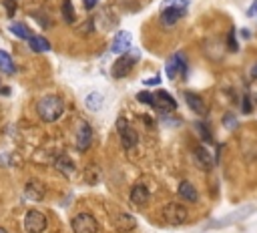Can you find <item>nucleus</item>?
Returning <instances> with one entry per match:
<instances>
[{"mask_svg": "<svg viewBox=\"0 0 257 233\" xmlns=\"http://www.w3.org/2000/svg\"><path fill=\"white\" fill-rule=\"evenodd\" d=\"M36 113H38V117L44 123H55L65 113V101L61 97H57V95H48V97H44V99L38 101Z\"/></svg>", "mask_w": 257, "mask_h": 233, "instance_id": "f257e3e1", "label": "nucleus"}, {"mask_svg": "<svg viewBox=\"0 0 257 233\" xmlns=\"http://www.w3.org/2000/svg\"><path fill=\"white\" fill-rule=\"evenodd\" d=\"M163 219L169 225H183L185 221H189V209L177 201H171L163 207Z\"/></svg>", "mask_w": 257, "mask_h": 233, "instance_id": "f03ea898", "label": "nucleus"}, {"mask_svg": "<svg viewBox=\"0 0 257 233\" xmlns=\"http://www.w3.org/2000/svg\"><path fill=\"white\" fill-rule=\"evenodd\" d=\"M117 131H119V139H121L123 149L129 151V149H135V147H137V143H139V133L129 125L127 119L119 117V121H117Z\"/></svg>", "mask_w": 257, "mask_h": 233, "instance_id": "7ed1b4c3", "label": "nucleus"}, {"mask_svg": "<svg viewBox=\"0 0 257 233\" xmlns=\"http://www.w3.org/2000/svg\"><path fill=\"white\" fill-rule=\"evenodd\" d=\"M73 233H96L98 231V221L90 213H79L71 221Z\"/></svg>", "mask_w": 257, "mask_h": 233, "instance_id": "20e7f679", "label": "nucleus"}, {"mask_svg": "<svg viewBox=\"0 0 257 233\" xmlns=\"http://www.w3.org/2000/svg\"><path fill=\"white\" fill-rule=\"evenodd\" d=\"M139 61V53H133V55H121L117 61H115V65H113V77L115 78H125L129 73H131V69L135 67V63Z\"/></svg>", "mask_w": 257, "mask_h": 233, "instance_id": "39448f33", "label": "nucleus"}, {"mask_svg": "<svg viewBox=\"0 0 257 233\" xmlns=\"http://www.w3.org/2000/svg\"><path fill=\"white\" fill-rule=\"evenodd\" d=\"M24 229H26V233H42L46 229L44 213H40L36 209L26 211V215H24Z\"/></svg>", "mask_w": 257, "mask_h": 233, "instance_id": "423d86ee", "label": "nucleus"}, {"mask_svg": "<svg viewBox=\"0 0 257 233\" xmlns=\"http://www.w3.org/2000/svg\"><path fill=\"white\" fill-rule=\"evenodd\" d=\"M165 69H167V77L171 78V80H175L179 75H187V61H185V57L181 55V53H177V55H173L169 61H167V65H165Z\"/></svg>", "mask_w": 257, "mask_h": 233, "instance_id": "0eeeda50", "label": "nucleus"}, {"mask_svg": "<svg viewBox=\"0 0 257 233\" xmlns=\"http://www.w3.org/2000/svg\"><path fill=\"white\" fill-rule=\"evenodd\" d=\"M113 225H115V229H117L119 233H129V231H133V229L137 227V219H135L131 213L121 211V213H117V215L113 217Z\"/></svg>", "mask_w": 257, "mask_h": 233, "instance_id": "6e6552de", "label": "nucleus"}, {"mask_svg": "<svg viewBox=\"0 0 257 233\" xmlns=\"http://www.w3.org/2000/svg\"><path fill=\"white\" fill-rule=\"evenodd\" d=\"M90 141H92V127L86 121H81V127L77 133V149L86 151L90 147Z\"/></svg>", "mask_w": 257, "mask_h": 233, "instance_id": "1a4fd4ad", "label": "nucleus"}, {"mask_svg": "<svg viewBox=\"0 0 257 233\" xmlns=\"http://www.w3.org/2000/svg\"><path fill=\"white\" fill-rule=\"evenodd\" d=\"M185 101H187V107L195 113V115H199V117H205L207 115V105H205V101L199 97V95H195V92H191V90H185Z\"/></svg>", "mask_w": 257, "mask_h": 233, "instance_id": "9d476101", "label": "nucleus"}, {"mask_svg": "<svg viewBox=\"0 0 257 233\" xmlns=\"http://www.w3.org/2000/svg\"><path fill=\"white\" fill-rule=\"evenodd\" d=\"M44 193H46V187H44V183H40L38 179H30L26 183V187H24V195L28 199H32V201H42Z\"/></svg>", "mask_w": 257, "mask_h": 233, "instance_id": "9b49d317", "label": "nucleus"}, {"mask_svg": "<svg viewBox=\"0 0 257 233\" xmlns=\"http://www.w3.org/2000/svg\"><path fill=\"white\" fill-rule=\"evenodd\" d=\"M155 109L161 111V113H169V111H175L177 109V101L169 95L167 90H159L157 95H155Z\"/></svg>", "mask_w": 257, "mask_h": 233, "instance_id": "f8f14e48", "label": "nucleus"}, {"mask_svg": "<svg viewBox=\"0 0 257 233\" xmlns=\"http://www.w3.org/2000/svg\"><path fill=\"white\" fill-rule=\"evenodd\" d=\"M131 49V32L127 30H119L115 40H113V46H111V51L117 53V55H123L125 51Z\"/></svg>", "mask_w": 257, "mask_h": 233, "instance_id": "ddd939ff", "label": "nucleus"}, {"mask_svg": "<svg viewBox=\"0 0 257 233\" xmlns=\"http://www.w3.org/2000/svg\"><path fill=\"white\" fill-rule=\"evenodd\" d=\"M185 12L187 10H183V8H163L161 10V22L165 26H173L185 16Z\"/></svg>", "mask_w": 257, "mask_h": 233, "instance_id": "4468645a", "label": "nucleus"}, {"mask_svg": "<svg viewBox=\"0 0 257 233\" xmlns=\"http://www.w3.org/2000/svg\"><path fill=\"white\" fill-rule=\"evenodd\" d=\"M131 201L135 205H139V207H143V205L149 203V189L145 187L143 183H137L135 187L131 189Z\"/></svg>", "mask_w": 257, "mask_h": 233, "instance_id": "2eb2a0df", "label": "nucleus"}, {"mask_svg": "<svg viewBox=\"0 0 257 233\" xmlns=\"http://www.w3.org/2000/svg\"><path fill=\"white\" fill-rule=\"evenodd\" d=\"M179 197H183V199L189 201V203H195V201L199 199V193H197V189L193 187L189 181H181V183H179Z\"/></svg>", "mask_w": 257, "mask_h": 233, "instance_id": "dca6fc26", "label": "nucleus"}, {"mask_svg": "<svg viewBox=\"0 0 257 233\" xmlns=\"http://www.w3.org/2000/svg\"><path fill=\"white\" fill-rule=\"evenodd\" d=\"M85 105H86L88 111L96 113V111L102 109V105H105V97H102L100 92H88L86 99H85Z\"/></svg>", "mask_w": 257, "mask_h": 233, "instance_id": "f3484780", "label": "nucleus"}, {"mask_svg": "<svg viewBox=\"0 0 257 233\" xmlns=\"http://www.w3.org/2000/svg\"><path fill=\"white\" fill-rule=\"evenodd\" d=\"M195 159H197L199 167H203V169L213 167V157L209 155V149H205V147H195Z\"/></svg>", "mask_w": 257, "mask_h": 233, "instance_id": "a211bd4d", "label": "nucleus"}, {"mask_svg": "<svg viewBox=\"0 0 257 233\" xmlns=\"http://www.w3.org/2000/svg\"><path fill=\"white\" fill-rule=\"evenodd\" d=\"M0 73L2 75H14L16 73V67L12 63V57L6 53V51H0Z\"/></svg>", "mask_w": 257, "mask_h": 233, "instance_id": "6ab92c4d", "label": "nucleus"}, {"mask_svg": "<svg viewBox=\"0 0 257 233\" xmlns=\"http://www.w3.org/2000/svg\"><path fill=\"white\" fill-rule=\"evenodd\" d=\"M28 44H30L32 53H48L50 51V42L44 36H32L28 40Z\"/></svg>", "mask_w": 257, "mask_h": 233, "instance_id": "aec40b11", "label": "nucleus"}, {"mask_svg": "<svg viewBox=\"0 0 257 233\" xmlns=\"http://www.w3.org/2000/svg\"><path fill=\"white\" fill-rule=\"evenodd\" d=\"M10 32L14 34V36H18V38H22V40H30L34 34L28 30V26L26 24H20V22H14V24H10Z\"/></svg>", "mask_w": 257, "mask_h": 233, "instance_id": "412c9836", "label": "nucleus"}, {"mask_svg": "<svg viewBox=\"0 0 257 233\" xmlns=\"http://www.w3.org/2000/svg\"><path fill=\"white\" fill-rule=\"evenodd\" d=\"M55 167H57L61 173H65V175H71V173L75 171V163H73V161H71V157H67V155L59 157V159H57V163H55Z\"/></svg>", "mask_w": 257, "mask_h": 233, "instance_id": "4be33fe9", "label": "nucleus"}, {"mask_svg": "<svg viewBox=\"0 0 257 233\" xmlns=\"http://www.w3.org/2000/svg\"><path fill=\"white\" fill-rule=\"evenodd\" d=\"M63 18L67 24H75V8L71 0H63Z\"/></svg>", "mask_w": 257, "mask_h": 233, "instance_id": "5701e85b", "label": "nucleus"}, {"mask_svg": "<svg viewBox=\"0 0 257 233\" xmlns=\"http://www.w3.org/2000/svg\"><path fill=\"white\" fill-rule=\"evenodd\" d=\"M195 129L199 131V135H201V139H203V141H207V143H211V141H213V137H211V131H209V127L205 125V123L197 121V123H195Z\"/></svg>", "mask_w": 257, "mask_h": 233, "instance_id": "b1692460", "label": "nucleus"}, {"mask_svg": "<svg viewBox=\"0 0 257 233\" xmlns=\"http://www.w3.org/2000/svg\"><path fill=\"white\" fill-rule=\"evenodd\" d=\"M163 8H183V10H187V6H189V0H163Z\"/></svg>", "mask_w": 257, "mask_h": 233, "instance_id": "393cba45", "label": "nucleus"}, {"mask_svg": "<svg viewBox=\"0 0 257 233\" xmlns=\"http://www.w3.org/2000/svg\"><path fill=\"white\" fill-rule=\"evenodd\" d=\"M137 101H139V103H145V105H149V107H155V105H157V103H155V95H151V92H147V90H141V92H139Z\"/></svg>", "mask_w": 257, "mask_h": 233, "instance_id": "a878e982", "label": "nucleus"}, {"mask_svg": "<svg viewBox=\"0 0 257 233\" xmlns=\"http://www.w3.org/2000/svg\"><path fill=\"white\" fill-rule=\"evenodd\" d=\"M223 125H225L227 129H235V127H237V119H235L233 115H225V119H223Z\"/></svg>", "mask_w": 257, "mask_h": 233, "instance_id": "bb28decb", "label": "nucleus"}, {"mask_svg": "<svg viewBox=\"0 0 257 233\" xmlns=\"http://www.w3.org/2000/svg\"><path fill=\"white\" fill-rule=\"evenodd\" d=\"M145 86H155V84H161V77H153V78H145L143 80Z\"/></svg>", "mask_w": 257, "mask_h": 233, "instance_id": "cd10ccee", "label": "nucleus"}, {"mask_svg": "<svg viewBox=\"0 0 257 233\" xmlns=\"http://www.w3.org/2000/svg\"><path fill=\"white\" fill-rule=\"evenodd\" d=\"M229 49L231 51H237V40H235V32L233 30L229 32Z\"/></svg>", "mask_w": 257, "mask_h": 233, "instance_id": "c85d7f7f", "label": "nucleus"}, {"mask_svg": "<svg viewBox=\"0 0 257 233\" xmlns=\"http://www.w3.org/2000/svg\"><path fill=\"white\" fill-rule=\"evenodd\" d=\"M243 101H245V103H243V113H251V109H253V107H251V99L245 97Z\"/></svg>", "mask_w": 257, "mask_h": 233, "instance_id": "c756f323", "label": "nucleus"}, {"mask_svg": "<svg viewBox=\"0 0 257 233\" xmlns=\"http://www.w3.org/2000/svg\"><path fill=\"white\" fill-rule=\"evenodd\" d=\"M247 14H249V16H257V0H253V4H251V8L247 10Z\"/></svg>", "mask_w": 257, "mask_h": 233, "instance_id": "7c9ffc66", "label": "nucleus"}, {"mask_svg": "<svg viewBox=\"0 0 257 233\" xmlns=\"http://www.w3.org/2000/svg\"><path fill=\"white\" fill-rule=\"evenodd\" d=\"M96 2H98V0H85V6L90 10V8H94V6H96Z\"/></svg>", "mask_w": 257, "mask_h": 233, "instance_id": "2f4dec72", "label": "nucleus"}, {"mask_svg": "<svg viewBox=\"0 0 257 233\" xmlns=\"http://www.w3.org/2000/svg\"><path fill=\"white\" fill-rule=\"evenodd\" d=\"M239 34H241V38H251V32H249L247 28H241V30H239Z\"/></svg>", "mask_w": 257, "mask_h": 233, "instance_id": "473e14b6", "label": "nucleus"}, {"mask_svg": "<svg viewBox=\"0 0 257 233\" xmlns=\"http://www.w3.org/2000/svg\"><path fill=\"white\" fill-rule=\"evenodd\" d=\"M251 77L257 80V65H253V69H251Z\"/></svg>", "mask_w": 257, "mask_h": 233, "instance_id": "72a5a7b5", "label": "nucleus"}, {"mask_svg": "<svg viewBox=\"0 0 257 233\" xmlns=\"http://www.w3.org/2000/svg\"><path fill=\"white\" fill-rule=\"evenodd\" d=\"M0 233H8V231H6L4 227H0Z\"/></svg>", "mask_w": 257, "mask_h": 233, "instance_id": "f704fd0d", "label": "nucleus"}, {"mask_svg": "<svg viewBox=\"0 0 257 233\" xmlns=\"http://www.w3.org/2000/svg\"><path fill=\"white\" fill-rule=\"evenodd\" d=\"M8 2H12V0H8Z\"/></svg>", "mask_w": 257, "mask_h": 233, "instance_id": "c9c22d12", "label": "nucleus"}]
</instances>
